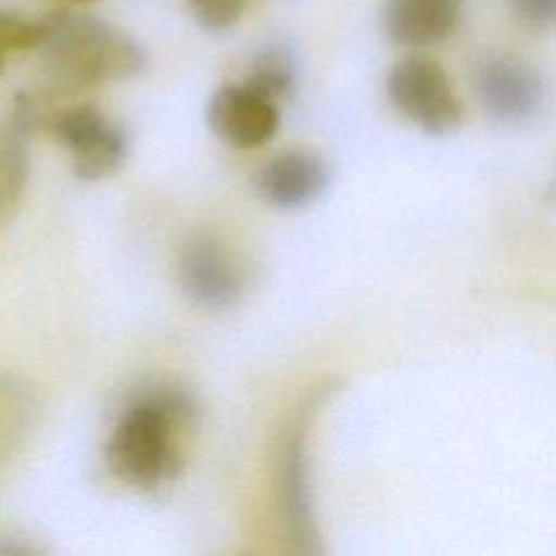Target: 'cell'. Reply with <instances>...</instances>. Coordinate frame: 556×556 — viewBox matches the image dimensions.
I'll list each match as a JSON object with an SVG mask.
<instances>
[{
    "label": "cell",
    "instance_id": "3",
    "mask_svg": "<svg viewBox=\"0 0 556 556\" xmlns=\"http://www.w3.org/2000/svg\"><path fill=\"white\" fill-rule=\"evenodd\" d=\"M389 102L415 126L430 135L456 130L465 106L445 70L428 56H404L387 76Z\"/></svg>",
    "mask_w": 556,
    "mask_h": 556
},
{
    "label": "cell",
    "instance_id": "4",
    "mask_svg": "<svg viewBox=\"0 0 556 556\" xmlns=\"http://www.w3.org/2000/svg\"><path fill=\"white\" fill-rule=\"evenodd\" d=\"M54 139L70 150L74 172L83 180L113 176L128 156L126 130L93 104H74L48 117Z\"/></svg>",
    "mask_w": 556,
    "mask_h": 556
},
{
    "label": "cell",
    "instance_id": "8",
    "mask_svg": "<svg viewBox=\"0 0 556 556\" xmlns=\"http://www.w3.org/2000/svg\"><path fill=\"white\" fill-rule=\"evenodd\" d=\"M43 122L30 96H17L0 122V230L7 228L26 191L30 167V135Z\"/></svg>",
    "mask_w": 556,
    "mask_h": 556
},
{
    "label": "cell",
    "instance_id": "6",
    "mask_svg": "<svg viewBox=\"0 0 556 556\" xmlns=\"http://www.w3.org/2000/svg\"><path fill=\"white\" fill-rule=\"evenodd\" d=\"M178 278L187 298L208 311L228 308L243 289V276L230 250L206 235L185 243L178 258Z\"/></svg>",
    "mask_w": 556,
    "mask_h": 556
},
{
    "label": "cell",
    "instance_id": "9",
    "mask_svg": "<svg viewBox=\"0 0 556 556\" xmlns=\"http://www.w3.org/2000/svg\"><path fill=\"white\" fill-rule=\"evenodd\" d=\"M330 182L321 156L306 150H287L269 159L256 174L258 195L276 208H302L315 202Z\"/></svg>",
    "mask_w": 556,
    "mask_h": 556
},
{
    "label": "cell",
    "instance_id": "15",
    "mask_svg": "<svg viewBox=\"0 0 556 556\" xmlns=\"http://www.w3.org/2000/svg\"><path fill=\"white\" fill-rule=\"evenodd\" d=\"M193 20L211 33H222L235 26L250 0H187Z\"/></svg>",
    "mask_w": 556,
    "mask_h": 556
},
{
    "label": "cell",
    "instance_id": "12",
    "mask_svg": "<svg viewBox=\"0 0 556 556\" xmlns=\"http://www.w3.org/2000/svg\"><path fill=\"white\" fill-rule=\"evenodd\" d=\"M35 417V393L22 380L0 374V465L22 447Z\"/></svg>",
    "mask_w": 556,
    "mask_h": 556
},
{
    "label": "cell",
    "instance_id": "18",
    "mask_svg": "<svg viewBox=\"0 0 556 556\" xmlns=\"http://www.w3.org/2000/svg\"><path fill=\"white\" fill-rule=\"evenodd\" d=\"M2 54H4V52L0 50V70H2Z\"/></svg>",
    "mask_w": 556,
    "mask_h": 556
},
{
    "label": "cell",
    "instance_id": "7",
    "mask_svg": "<svg viewBox=\"0 0 556 556\" xmlns=\"http://www.w3.org/2000/svg\"><path fill=\"white\" fill-rule=\"evenodd\" d=\"M206 122L215 137L232 148H258L267 143L278 126V104L252 87L226 85L213 93L206 106Z\"/></svg>",
    "mask_w": 556,
    "mask_h": 556
},
{
    "label": "cell",
    "instance_id": "17",
    "mask_svg": "<svg viewBox=\"0 0 556 556\" xmlns=\"http://www.w3.org/2000/svg\"><path fill=\"white\" fill-rule=\"evenodd\" d=\"M67 2H78L80 4V2H91V0H67Z\"/></svg>",
    "mask_w": 556,
    "mask_h": 556
},
{
    "label": "cell",
    "instance_id": "16",
    "mask_svg": "<svg viewBox=\"0 0 556 556\" xmlns=\"http://www.w3.org/2000/svg\"><path fill=\"white\" fill-rule=\"evenodd\" d=\"M513 15L528 28H556V0H508Z\"/></svg>",
    "mask_w": 556,
    "mask_h": 556
},
{
    "label": "cell",
    "instance_id": "2",
    "mask_svg": "<svg viewBox=\"0 0 556 556\" xmlns=\"http://www.w3.org/2000/svg\"><path fill=\"white\" fill-rule=\"evenodd\" d=\"M176 428L180 424L137 395L106 441L104 456L111 473L141 489H154L174 478L182 463L174 439Z\"/></svg>",
    "mask_w": 556,
    "mask_h": 556
},
{
    "label": "cell",
    "instance_id": "14",
    "mask_svg": "<svg viewBox=\"0 0 556 556\" xmlns=\"http://www.w3.org/2000/svg\"><path fill=\"white\" fill-rule=\"evenodd\" d=\"M48 22L46 17L30 22L17 13L0 9V50H33L46 39Z\"/></svg>",
    "mask_w": 556,
    "mask_h": 556
},
{
    "label": "cell",
    "instance_id": "13",
    "mask_svg": "<svg viewBox=\"0 0 556 556\" xmlns=\"http://www.w3.org/2000/svg\"><path fill=\"white\" fill-rule=\"evenodd\" d=\"M245 85L265 98L287 100L298 85V63L293 52L285 43H267L250 61Z\"/></svg>",
    "mask_w": 556,
    "mask_h": 556
},
{
    "label": "cell",
    "instance_id": "10",
    "mask_svg": "<svg viewBox=\"0 0 556 556\" xmlns=\"http://www.w3.org/2000/svg\"><path fill=\"white\" fill-rule=\"evenodd\" d=\"M460 24V0H384L382 28L400 46L445 41Z\"/></svg>",
    "mask_w": 556,
    "mask_h": 556
},
{
    "label": "cell",
    "instance_id": "5",
    "mask_svg": "<svg viewBox=\"0 0 556 556\" xmlns=\"http://www.w3.org/2000/svg\"><path fill=\"white\" fill-rule=\"evenodd\" d=\"M471 83L484 113L504 124L528 122L543 104V83L534 67L506 52L480 56Z\"/></svg>",
    "mask_w": 556,
    "mask_h": 556
},
{
    "label": "cell",
    "instance_id": "11",
    "mask_svg": "<svg viewBox=\"0 0 556 556\" xmlns=\"http://www.w3.org/2000/svg\"><path fill=\"white\" fill-rule=\"evenodd\" d=\"M280 506L285 526L293 541L300 543L302 549H313L308 541L313 534V519L308 513L306 482H304V450H302V432H293L282 450L280 460Z\"/></svg>",
    "mask_w": 556,
    "mask_h": 556
},
{
    "label": "cell",
    "instance_id": "1",
    "mask_svg": "<svg viewBox=\"0 0 556 556\" xmlns=\"http://www.w3.org/2000/svg\"><path fill=\"white\" fill-rule=\"evenodd\" d=\"M48 33L41 46L43 74L59 91H80L139 74L143 48L117 26L72 11L46 15Z\"/></svg>",
    "mask_w": 556,
    "mask_h": 556
}]
</instances>
